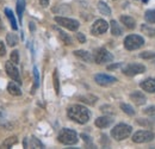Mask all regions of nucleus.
Listing matches in <instances>:
<instances>
[{
  "label": "nucleus",
  "mask_w": 155,
  "mask_h": 149,
  "mask_svg": "<svg viewBox=\"0 0 155 149\" xmlns=\"http://www.w3.org/2000/svg\"><path fill=\"white\" fill-rule=\"evenodd\" d=\"M144 72H146V67L143 65H140V63L128 65L123 68V73L128 76H135L137 74H142Z\"/></svg>",
  "instance_id": "8"
},
{
  "label": "nucleus",
  "mask_w": 155,
  "mask_h": 149,
  "mask_svg": "<svg viewBox=\"0 0 155 149\" xmlns=\"http://www.w3.org/2000/svg\"><path fill=\"white\" fill-rule=\"evenodd\" d=\"M120 65L119 63H117V65H111V66H107V69L109 71H111V69H116V68H118Z\"/></svg>",
  "instance_id": "39"
},
{
  "label": "nucleus",
  "mask_w": 155,
  "mask_h": 149,
  "mask_svg": "<svg viewBox=\"0 0 155 149\" xmlns=\"http://www.w3.org/2000/svg\"><path fill=\"white\" fill-rule=\"evenodd\" d=\"M39 4L42 7H48L49 5V0H39Z\"/></svg>",
  "instance_id": "38"
},
{
  "label": "nucleus",
  "mask_w": 155,
  "mask_h": 149,
  "mask_svg": "<svg viewBox=\"0 0 155 149\" xmlns=\"http://www.w3.org/2000/svg\"><path fill=\"white\" fill-rule=\"evenodd\" d=\"M141 30L143 31V34H146L147 36H150V37H154L155 36V28L153 26H149L147 24H143L141 26Z\"/></svg>",
  "instance_id": "26"
},
{
  "label": "nucleus",
  "mask_w": 155,
  "mask_h": 149,
  "mask_svg": "<svg viewBox=\"0 0 155 149\" xmlns=\"http://www.w3.org/2000/svg\"><path fill=\"white\" fill-rule=\"evenodd\" d=\"M5 13H6V17L8 18L10 23H11V26L13 30H17L18 29V25H17V22H16V18L13 16V12L10 10V8H5Z\"/></svg>",
  "instance_id": "21"
},
{
  "label": "nucleus",
  "mask_w": 155,
  "mask_h": 149,
  "mask_svg": "<svg viewBox=\"0 0 155 149\" xmlns=\"http://www.w3.org/2000/svg\"><path fill=\"white\" fill-rule=\"evenodd\" d=\"M68 117L78 124H85L90 119V111L82 105H72L67 110Z\"/></svg>",
  "instance_id": "1"
},
{
  "label": "nucleus",
  "mask_w": 155,
  "mask_h": 149,
  "mask_svg": "<svg viewBox=\"0 0 155 149\" xmlns=\"http://www.w3.org/2000/svg\"><path fill=\"white\" fill-rule=\"evenodd\" d=\"M30 30H35V25H34V23H30Z\"/></svg>",
  "instance_id": "40"
},
{
  "label": "nucleus",
  "mask_w": 155,
  "mask_h": 149,
  "mask_svg": "<svg viewBox=\"0 0 155 149\" xmlns=\"http://www.w3.org/2000/svg\"><path fill=\"white\" fill-rule=\"evenodd\" d=\"M5 54H6V48H5L4 43L0 41V56H5Z\"/></svg>",
  "instance_id": "36"
},
{
  "label": "nucleus",
  "mask_w": 155,
  "mask_h": 149,
  "mask_svg": "<svg viewBox=\"0 0 155 149\" xmlns=\"http://www.w3.org/2000/svg\"><path fill=\"white\" fill-rule=\"evenodd\" d=\"M17 143V137L16 136H11V137H8V138H6L2 143H1V148H10V147H12L13 144H16Z\"/></svg>",
  "instance_id": "25"
},
{
  "label": "nucleus",
  "mask_w": 155,
  "mask_h": 149,
  "mask_svg": "<svg viewBox=\"0 0 155 149\" xmlns=\"http://www.w3.org/2000/svg\"><path fill=\"white\" fill-rule=\"evenodd\" d=\"M7 91H8V93L12 94V95H20L21 94V91H20L19 86L16 84V82H10L8 84V86H7Z\"/></svg>",
  "instance_id": "18"
},
{
  "label": "nucleus",
  "mask_w": 155,
  "mask_h": 149,
  "mask_svg": "<svg viewBox=\"0 0 155 149\" xmlns=\"http://www.w3.org/2000/svg\"><path fill=\"white\" fill-rule=\"evenodd\" d=\"M5 69H6L7 75H8L13 81H16L17 84H21V79H20L19 72H18L17 67L15 66V63H13L12 61L6 62V65H5Z\"/></svg>",
  "instance_id": "9"
},
{
  "label": "nucleus",
  "mask_w": 155,
  "mask_h": 149,
  "mask_svg": "<svg viewBox=\"0 0 155 149\" xmlns=\"http://www.w3.org/2000/svg\"><path fill=\"white\" fill-rule=\"evenodd\" d=\"M74 55L78 56L81 60H84V61H86V62H92L93 61V56L91 55L88 51H85V50H75Z\"/></svg>",
  "instance_id": "15"
},
{
  "label": "nucleus",
  "mask_w": 155,
  "mask_h": 149,
  "mask_svg": "<svg viewBox=\"0 0 155 149\" xmlns=\"http://www.w3.org/2000/svg\"><path fill=\"white\" fill-rule=\"evenodd\" d=\"M54 29L58 31V36H60V38L62 39V42L64 43V44H67V45H69V44H72V38L69 37L66 32H63L62 30H60L58 28H56V26H54Z\"/></svg>",
  "instance_id": "22"
},
{
  "label": "nucleus",
  "mask_w": 155,
  "mask_h": 149,
  "mask_svg": "<svg viewBox=\"0 0 155 149\" xmlns=\"http://www.w3.org/2000/svg\"><path fill=\"white\" fill-rule=\"evenodd\" d=\"M120 109L125 112L127 114H129V116H134L135 114V110L129 104H120Z\"/></svg>",
  "instance_id": "28"
},
{
  "label": "nucleus",
  "mask_w": 155,
  "mask_h": 149,
  "mask_svg": "<svg viewBox=\"0 0 155 149\" xmlns=\"http://www.w3.org/2000/svg\"><path fill=\"white\" fill-rule=\"evenodd\" d=\"M141 88L149 92V93H154L155 92V79L153 78H148L146 80H143L141 82Z\"/></svg>",
  "instance_id": "12"
},
{
  "label": "nucleus",
  "mask_w": 155,
  "mask_h": 149,
  "mask_svg": "<svg viewBox=\"0 0 155 149\" xmlns=\"http://www.w3.org/2000/svg\"><path fill=\"white\" fill-rule=\"evenodd\" d=\"M142 1H143V2H148L149 0H142Z\"/></svg>",
  "instance_id": "42"
},
{
  "label": "nucleus",
  "mask_w": 155,
  "mask_h": 149,
  "mask_svg": "<svg viewBox=\"0 0 155 149\" xmlns=\"http://www.w3.org/2000/svg\"><path fill=\"white\" fill-rule=\"evenodd\" d=\"M93 60L96 61V63H98V65H103V63H106V62H111L114 60V56H112L111 53H109L106 49L100 48V49H98L97 51L94 53Z\"/></svg>",
  "instance_id": "5"
},
{
  "label": "nucleus",
  "mask_w": 155,
  "mask_h": 149,
  "mask_svg": "<svg viewBox=\"0 0 155 149\" xmlns=\"http://www.w3.org/2000/svg\"><path fill=\"white\" fill-rule=\"evenodd\" d=\"M143 44H144V39L138 35H129L124 39V47L128 50H136L141 48Z\"/></svg>",
  "instance_id": "4"
},
{
  "label": "nucleus",
  "mask_w": 155,
  "mask_h": 149,
  "mask_svg": "<svg viewBox=\"0 0 155 149\" xmlns=\"http://www.w3.org/2000/svg\"><path fill=\"white\" fill-rule=\"evenodd\" d=\"M98 10H99V12H100L101 15H104V16H110V15H111V8H110L109 5L105 4L104 1H99V2H98Z\"/></svg>",
  "instance_id": "17"
},
{
  "label": "nucleus",
  "mask_w": 155,
  "mask_h": 149,
  "mask_svg": "<svg viewBox=\"0 0 155 149\" xmlns=\"http://www.w3.org/2000/svg\"><path fill=\"white\" fill-rule=\"evenodd\" d=\"M53 80H54V88H55V92H56V94H58L60 93V80H58V73L56 69L54 71Z\"/></svg>",
  "instance_id": "27"
},
{
  "label": "nucleus",
  "mask_w": 155,
  "mask_h": 149,
  "mask_svg": "<svg viewBox=\"0 0 155 149\" xmlns=\"http://www.w3.org/2000/svg\"><path fill=\"white\" fill-rule=\"evenodd\" d=\"M77 38L80 43H85V42H86V37H85V35H84V34H81V32H78Z\"/></svg>",
  "instance_id": "35"
},
{
  "label": "nucleus",
  "mask_w": 155,
  "mask_h": 149,
  "mask_svg": "<svg viewBox=\"0 0 155 149\" xmlns=\"http://www.w3.org/2000/svg\"><path fill=\"white\" fill-rule=\"evenodd\" d=\"M120 22L128 28V29H135L136 26V22L134 18H131V17H129V16H120Z\"/></svg>",
  "instance_id": "16"
},
{
  "label": "nucleus",
  "mask_w": 155,
  "mask_h": 149,
  "mask_svg": "<svg viewBox=\"0 0 155 149\" xmlns=\"http://www.w3.org/2000/svg\"><path fill=\"white\" fill-rule=\"evenodd\" d=\"M140 57L144 58V60H149V58H155L154 51H143L140 54Z\"/></svg>",
  "instance_id": "31"
},
{
  "label": "nucleus",
  "mask_w": 155,
  "mask_h": 149,
  "mask_svg": "<svg viewBox=\"0 0 155 149\" xmlns=\"http://www.w3.org/2000/svg\"><path fill=\"white\" fill-rule=\"evenodd\" d=\"M107 29H109V24L104 19H98L93 23V25L91 28V32H92V35L98 36V35H101V34L106 32Z\"/></svg>",
  "instance_id": "10"
},
{
  "label": "nucleus",
  "mask_w": 155,
  "mask_h": 149,
  "mask_svg": "<svg viewBox=\"0 0 155 149\" xmlns=\"http://www.w3.org/2000/svg\"><path fill=\"white\" fill-rule=\"evenodd\" d=\"M80 101L82 103H86V104H90V105H94L97 103L98 98L96 95H92V94H88V95H82L79 98Z\"/></svg>",
  "instance_id": "20"
},
{
  "label": "nucleus",
  "mask_w": 155,
  "mask_h": 149,
  "mask_svg": "<svg viewBox=\"0 0 155 149\" xmlns=\"http://www.w3.org/2000/svg\"><path fill=\"white\" fill-rule=\"evenodd\" d=\"M34 78H35V86H34V90H35L39 86V73L37 67H34Z\"/></svg>",
  "instance_id": "32"
},
{
  "label": "nucleus",
  "mask_w": 155,
  "mask_h": 149,
  "mask_svg": "<svg viewBox=\"0 0 155 149\" xmlns=\"http://www.w3.org/2000/svg\"><path fill=\"white\" fill-rule=\"evenodd\" d=\"M144 18L148 23H155V10H149L146 12Z\"/></svg>",
  "instance_id": "29"
},
{
  "label": "nucleus",
  "mask_w": 155,
  "mask_h": 149,
  "mask_svg": "<svg viewBox=\"0 0 155 149\" xmlns=\"http://www.w3.org/2000/svg\"><path fill=\"white\" fill-rule=\"evenodd\" d=\"M81 137L84 138V141H85L86 143H91V137H88L87 135H85V134H81Z\"/></svg>",
  "instance_id": "37"
},
{
  "label": "nucleus",
  "mask_w": 155,
  "mask_h": 149,
  "mask_svg": "<svg viewBox=\"0 0 155 149\" xmlns=\"http://www.w3.org/2000/svg\"><path fill=\"white\" fill-rule=\"evenodd\" d=\"M24 10H25V0H17V15H18L20 23H21V19H23Z\"/></svg>",
  "instance_id": "24"
},
{
  "label": "nucleus",
  "mask_w": 155,
  "mask_h": 149,
  "mask_svg": "<svg viewBox=\"0 0 155 149\" xmlns=\"http://www.w3.org/2000/svg\"><path fill=\"white\" fill-rule=\"evenodd\" d=\"M30 147L31 148H43V144H42V142L39 141L38 138H36V137H31L30 138Z\"/></svg>",
  "instance_id": "30"
},
{
  "label": "nucleus",
  "mask_w": 155,
  "mask_h": 149,
  "mask_svg": "<svg viewBox=\"0 0 155 149\" xmlns=\"http://www.w3.org/2000/svg\"><path fill=\"white\" fill-rule=\"evenodd\" d=\"M58 141L66 146L75 144V143H78L77 132L72 129H62L58 134Z\"/></svg>",
  "instance_id": "3"
},
{
  "label": "nucleus",
  "mask_w": 155,
  "mask_h": 149,
  "mask_svg": "<svg viewBox=\"0 0 155 149\" xmlns=\"http://www.w3.org/2000/svg\"><path fill=\"white\" fill-rule=\"evenodd\" d=\"M131 131H133V128L130 125L120 123V124H117L116 127L111 130V136L116 141H123V140L128 138L131 135Z\"/></svg>",
  "instance_id": "2"
},
{
  "label": "nucleus",
  "mask_w": 155,
  "mask_h": 149,
  "mask_svg": "<svg viewBox=\"0 0 155 149\" xmlns=\"http://www.w3.org/2000/svg\"><path fill=\"white\" fill-rule=\"evenodd\" d=\"M0 31H2V23H1V19H0Z\"/></svg>",
  "instance_id": "41"
},
{
  "label": "nucleus",
  "mask_w": 155,
  "mask_h": 149,
  "mask_svg": "<svg viewBox=\"0 0 155 149\" xmlns=\"http://www.w3.org/2000/svg\"><path fill=\"white\" fill-rule=\"evenodd\" d=\"M112 122H114V119L110 118V117H106V116L98 117L97 119H96V125H97L98 128H100V129H105V128L110 127L112 124Z\"/></svg>",
  "instance_id": "13"
},
{
  "label": "nucleus",
  "mask_w": 155,
  "mask_h": 149,
  "mask_svg": "<svg viewBox=\"0 0 155 149\" xmlns=\"http://www.w3.org/2000/svg\"><path fill=\"white\" fill-rule=\"evenodd\" d=\"M11 61L15 63V65H17L18 62H19V53H18V50H13L12 53H11Z\"/></svg>",
  "instance_id": "33"
},
{
  "label": "nucleus",
  "mask_w": 155,
  "mask_h": 149,
  "mask_svg": "<svg viewBox=\"0 0 155 149\" xmlns=\"http://www.w3.org/2000/svg\"><path fill=\"white\" fill-rule=\"evenodd\" d=\"M130 99H131L135 104H137V105H143V104H146V101H147L146 95L142 93V92H140V91H136V92L130 94Z\"/></svg>",
  "instance_id": "14"
},
{
  "label": "nucleus",
  "mask_w": 155,
  "mask_h": 149,
  "mask_svg": "<svg viewBox=\"0 0 155 149\" xmlns=\"http://www.w3.org/2000/svg\"><path fill=\"white\" fill-rule=\"evenodd\" d=\"M55 22L58 23V25L71 30V31H77L79 29V22L75 19H71V18H66V17H55Z\"/></svg>",
  "instance_id": "6"
},
{
  "label": "nucleus",
  "mask_w": 155,
  "mask_h": 149,
  "mask_svg": "<svg viewBox=\"0 0 155 149\" xmlns=\"http://www.w3.org/2000/svg\"><path fill=\"white\" fill-rule=\"evenodd\" d=\"M94 80L98 85L100 86H110L112 84H115L117 81V79L115 76H111V75H106V74H97L94 76Z\"/></svg>",
  "instance_id": "11"
},
{
  "label": "nucleus",
  "mask_w": 155,
  "mask_h": 149,
  "mask_svg": "<svg viewBox=\"0 0 155 149\" xmlns=\"http://www.w3.org/2000/svg\"><path fill=\"white\" fill-rule=\"evenodd\" d=\"M154 140V134L152 131L140 130L133 135V141L135 143H146Z\"/></svg>",
  "instance_id": "7"
},
{
  "label": "nucleus",
  "mask_w": 155,
  "mask_h": 149,
  "mask_svg": "<svg viewBox=\"0 0 155 149\" xmlns=\"http://www.w3.org/2000/svg\"><path fill=\"white\" fill-rule=\"evenodd\" d=\"M6 43L8 47H15L18 44V37L16 34H7L6 35Z\"/></svg>",
  "instance_id": "23"
},
{
  "label": "nucleus",
  "mask_w": 155,
  "mask_h": 149,
  "mask_svg": "<svg viewBox=\"0 0 155 149\" xmlns=\"http://www.w3.org/2000/svg\"><path fill=\"white\" fill-rule=\"evenodd\" d=\"M144 113L150 114V116L155 114V105H153V106H149V108H147V109H144Z\"/></svg>",
  "instance_id": "34"
},
{
  "label": "nucleus",
  "mask_w": 155,
  "mask_h": 149,
  "mask_svg": "<svg viewBox=\"0 0 155 149\" xmlns=\"http://www.w3.org/2000/svg\"><path fill=\"white\" fill-rule=\"evenodd\" d=\"M110 25H111V34H112L114 36H120V35L123 34L122 28L119 26V24L117 23L116 20H111Z\"/></svg>",
  "instance_id": "19"
}]
</instances>
